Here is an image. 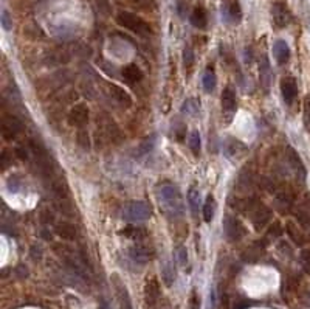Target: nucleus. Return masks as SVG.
Wrapping results in <instances>:
<instances>
[{
	"instance_id": "nucleus-7",
	"label": "nucleus",
	"mask_w": 310,
	"mask_h": 309,
	"mask_svg": "<svg viewBox=\"0 0 310 309\" xmlns=\"http://www.w3.org/2000/svg\"><path fill=\"white\" fill-rule=\"evenodd\" d=\"M281 95H282V100L285 101V104H293L295 101L296 95H298V84H296V79L291 78V76H285L281 81Z\"/></svg>"
},
{
	"instance_id": "nucleus-10",
	"label": "nucleus",
	"mask_w": 310,
	"mask_h": 309,
	"mask_svg": "<svg viewBox=\"0 0 310 309\" xmlns=\"http://www.w3.org/2000/svg\"><path fill=\"white\" fill-rule=\"evenodd\" d=\"M129 256L137 264H146V263L152 259L154 250L149 249L148 246H143V244H137V246L129 249Z\"/></svg>"
},
{
	"instance_id": "nucleus-8",
	"label": "nucleus",
	"mask_w": 310,
	"mask_h": 309,
	"mask_svg": "<svg viewBox=\"0 0 310 309\" xmlns=\"http://www.w3.org/2000/svg\"><path fill=\"white\" fill-rule=\"evenodd\" d=\"M69 123L76 127H83L89 123V109L86 104H76L69 112Z\"/></svg>"
},
{
	"instance_id": "nucleus-42",
	"label": "nucleus",
	"mask_w": 310,
	"mask_h": 309,
	"mask_svg": "<svg viewBox=\"0 0 310 309\" xmlns=\"http://www.w3.org/2000/svg\"><path fill=\"white\" fill-rule=\"evenodd\" d=\"M0 159H2V164H0V165H2V168H5V167L8 165V162H10L8 151H4V152H2V157H0Z\"/></svg>"
},
{
	"instance_id": "nucleus-6",
	"label": "nucleus",
	"mask_w": 310,
	"mask_h": 309,
	"mask_svg": "<svg viewBox=\"0 0 310 309\" xmlns=\"http://www.w3.org/2000/svg\"><path fill=\"white\" fill-rule=\"evenodd\" d=\"M22 121L14 115H5L2 120V135L7 140H14L22 132Z\"/></svg>"
},
{
	"instance_id": "nucleus-24",
	"label": "nucleus",
	"mask_w": 310,
	"mask_h": 309,
	"mask_svg": "<svg viewBox=\"0 0 310 309\" xmlns=\"http://www.w3.org/2000/svg\"><path fill=\"white\" fill-rule=\"evenodd\" d=\"M202 83H203V89L206 93H211L216 89L217 78H216V73L213 72V69H206V72L202 78Z\"/></svg>"
},
{
	"instance_id": "nucleus-22",
	"label": "nucleus",
	"mask_w": 310,
	"mask_h": 309,
	"mask_svg": "<svg viewBox=\"0 0 310 309\" xmlns=\"http://www.w3.org/2000/svg\"><path fill=\"white\" fill-rule=\"evenodd\" d=\"M144 294H146V301H148V304H154L158 298V283L155 280H151L146 283V287H144Z\"/></svg>"
},
{
	"instance_id": "nucleus-25",
	"label": "nucleus",
	"mask_w": 310,
	"mask_h": 309,
	"mask_svg": "<svg viewBox=\"0 0 310 309\" xmlns=\"http://www.w3.org/2000/svg\"><path fill=\"white\" fill-rule=\"evenodd\" d=\"M214 213H216V201L213 196H208L203 204V219L206 222H211L214 218Z\"/></svg>"
},
{
	"instance_id": "nucleus-37",
	"label": "nucleus",
	"mask_w": 310,
	"mask_h": 309,
	"mask_svg": "<svg viewBox=\"0 0 310 309\" xmlns=\"http://www.w3.org/2000/svg\"><path fill=\"white\" fill-rule=\"evenodd\" d=\"M281 233H282V229H281V225H279L278 222H274V224L270 227V230H268V236H273V238L279 236Z\"/></svg>"
},
{
	"instance_id": "nucleus-18",
	"label": "nucleus",
	"mask_w": 310,
	"mask_h": 309,
	"mask_svg": "<svg viewBox=\"0 0 310 309\" xmlns=\"http://www.w3.org/2000/svg\"><path fill=\"white\" fill-rule=\"evenodd\" d=\"M222 109L225 112L236 110V93L231 87H226L222 93Z\"/></svg>"
},
{
	"instance_id": "nucleus-16",
	"label": "nucleus",
	"mask_w": 310,
	"mask_h": 309,
	"mask_svg": "<svg viewBox=\"0 0 310 309\" xmlns=\"http://www.w3.org/2000/svg\"><path fill=\"white\" fill-rule=\"evenodd\" d=\"M191 24L199 28V30H203L206 28L208 25V16H206V11L203 7H195L191 13Z\"/></svg>"
},
{
	"instance_id": "nucleus-41",
	"label": "nucleus",
	"mask_w": 310,
	"mask_h": 309,
	"mask_svg": "<svg viewBox=\"0 0 310 309\" xmlns=\"http://www.w3.org/2000/svg\"><path fill=\"white\" fill-rule=\"evenodd\" d=\"M16 156H18L21 160H27L28 159V152H27V149L25 148H16Z\"/></svg>"
},
{
	"instance_id": "nucleus-5",
	"label": "nucleus",
	"mask_w": 310,
	"mask_h": 309,
	"mask_svg": "<svg viewBox=\"0 0 310 309\" xmlns=\"http://www.w3.org/2000/svg\"><path fill=\"white\" fill-rule=\"evenodd\" d=\"M223 230H225V235L226 238L236 242V241H240L243 236H245V227H243V224L233 218V216H225L223 219Z\"/></svg>"
},
{
	"instance_id": "nucleus-36",
	"label": "nucleus",
	"mask_w": 310,
	"mask_h": 309,
	"mask_svg": "<svg viewBox=\"0 0 310 309\" xmlns=\"http://www.w3.org/2000/svg\"><path fill=\"white\" fill-rule=\"evenodd\" d=\"M41 219L44 224H53L55 222V215L52 213L50 210H44L41 213Z\"/></svg>"
},
{
	"instance_id": "nucleus-3",
	"label": "nucleus",
	"mask_w": 310,
	"mask_h": 309,
	"mask_svg": "<svg viewBox=\"0 0 310 309\" xmlns=\"http://www.w3.org/2000/svg\"><path fill=\"white\" fill-rule=\"evenodd\" d=\"M151 215H152L151 205L148 202H143V201L129 202L124 205V208L121 211L123 219L127 222H141V221L149 219Z\"/></svg>"
},
{
	"instance_id": "nucleus-12",
	"label": "nucleus",
	"mask_w": 310,
	"mask_h": 309,
	"mask_svg": "<svg viewBox=\"0 0 310 309\" xmlns=\"http://www.w3.org/2000/svg\"><path fill=\"white\" fill-rule=\"evenodd\" d=\"M273 56L276 59V62L279 64V66H284V64L288 62L290 59V48H288V44L282 39L276 41L273 44Z\"/></svg>"
},
{
	"instance_id": "nucleus-27",
	"label": "nucleus",
	"mask_w": 310,
	"mask_h": 309,
	"mask_svg": "<svg viewBox=\"0 0 310 309\" xmlns=\"http://www.w3.org/2000/svg\"><path fill=\"white\" fill-rule=\"evenodd\" d=\"M189 149L195 157L200 156V134L197 131H192L189 135Z\"/></svg>"
},
{
	"instance_id": "nucleus-34",
	"label": "nucleus",
	"mask_w": 310,
	"mask_h": 309,
	"mask_svg": "<svg viewBox=\"0 0 310 309\" xmlns=\"http://www.w3.org/2000/svg\"><path fill=\"white\" fill-rule=\"evenodd\" d=\"M96 7L100 10L104 16H109L112 13V7L109 0H96Z\"/></svg>"
},
{
	"instance_id": "nucleus-43",
	"label": "nucleus",
	"mask_w": 310,
	"mask_h": 309,
	"mask_svg": "<svg viewBox=\"0 0 310 309\" xmlns=\"http://www.w3.org/2000/svg\"><path fill=\"white\" fill-rule=\"evenodd\" d=\"M134 2H135V4H143L144 0H134Z\"/></svg>"
},
{
	"instance_id": "nucleus-15",
	"label": "nucleus",
	"mask_w": 310,
	"mask_h": 309,
	"mask_svg": "<svg viewBox=\"0 0 310 309\" xmlns=\"http://www.w3.org/2000/svg\"><path fill=\"white\" fill-rule=\"evenodd\" d=\"M109 90H110V95H112V98L113 100H117L121 106L124 107H130L132 106V98H130V95L120 86L117 84H110L109 86Z\"/></svg>"
},
{
	"instance_id": "nucleus-14",
	"label": "nucleus",
	"mask_w": 310,
	"mask_h": 309,
	"mask_svg": "<svg viewBox=\"0 0 310 309\" xmlns=\"http://www.w3.org/2000/svg\"><path fill=\"white\" fill-rule=\"evenodd\" d=\"M123 79L126 81L127 84H135V83H140L143 79V72L141 69L137 66V64H129L123 69Z\"/></svg>"
},
{
	"instance_id": "nucleus-1",
	"label": "nucleus",
	"mask_w": 310,
	"mask_h": 309,
	"mask_svg": "<svg viewBox=\"0 0 310 309\" xmlns=\"http://www.w3.org/2000/svg\"><path fill=\"white\" fill-rule=\"evenodd\" d=\"M157 201L165 215L175 219L185 213V202L180 190L171 184H160L157 187Z\"/></svg>"
},
{
	"instance_id": "nucleus-13",
	"label": "nucleus",
	"mask_w": 310,
	"mask_h": 309,
	"mask_svg": "<svg viewBox=\"0 0 310 309\" xmlns=\"http://www.w3.org/2000/svg\"><path fill=\"white\" fill-rule=\"evenodd\" d=\"M55 232L58 236H61L62 239H75L78 236V229L76 225H73L72 222H67V221H62V222H58L55 225Z\"/></svg>"
},
{
	"instance_id": "nucleus-39",
	"label": "nucleus",
	"mask_w": 310,
	"mask_h": 309,
	"mask_svg": "<svg viewBox=\"0 0 310 309\" xmlns=\"http://www.w3.org/2000/svg\"><path fill=\"white\" fill-rule=\"evenodd\" d=\"M2 27L5 28V30H11V27H13V24H11V21H10V14L4 10L2 11Z\"/></svg>"
},
{
	"instance_id": "nucleus-23",
	"label": "nucleus",
	"mask_w": 310,
	"mask_h": 309,
	"mask_svg": "<svg viewBox=\"0 0 310 309\" xmlns=\"http://www.w3.org/2000/svg\"><path fill=\"white\" fill-rule=\"evenodd\" d=\"M295 218H296L298 224L302 227L304 230L310 232V211H308L307 208H304L302 205L298 207V208L295 210Z\"/></svg>"
},
{
	"instance_id": "nucleus-20",
	"label": "nucleus",
	"mask_w": 310,
	"mask_h": 309,
	"mask_svg": "<svg viewBox=\"0 0 310 309\" xmlns=\"http://www.w3.org/2000/svg\"><path fill=\"white\" fill-rule=\"evenodd\" d=\"M288 162H290L293 171H295L301 179H304V177H305V167H304V164H302V160L299 159V156H298L295 151H293V149L288 151Z\"/></svg>"
},
{
	"instance_id": "nucleus-19",
	"label": "nucleus",
	"mask_w": 310,
	"mask_h": 309,
	"mask_svg": "<svg viewBox=\"0 0 310 309\" xmlns=\"http://www.w3.org/2000/svg\"><path fill=\"white\" fill-rule=\"evenodd\" d=\"M225 16L228 19H230L231 22H239L242 19V10L239 7V4L236 2V0H231V2H226L225 4Z\"/></svg>"
},
{
	"instance_id": "nucleus-4",
	"label": "nucleus",
	"mask_w": 310,
	"mask_h": 309,
	"mask_svg": "<svg viewBox=\"0 0 310 309\" xmlns=\"http://www.w3.org/2000/svg\"><path fill=\"white\" fill-rule=\"evenodd\" d=\"M250 216H251V224L254 227V230L260 232L264 227L270 222L271 219V210L268 207H265L264 204H256L251 211H250Z\"/></svg>"
},
{
	"instance_id": "nucleus-35",
	"label": "nucleus",
	"mask_w": 310,
	"mask_h": 309,
	"mask_svg": "<svg viewBox=\"0 0 310 309\" xmlns=\"http://www.w3.org/2000/svg\"><path fill=\"white\" fill-rule=\"evenodd\" d=\"M189 309H202V301L197 292H192L191 297H189Z\"/></svg>"
},
{
	"instance_id": "nucleus-40",
	"label": "nucleus",
	"mask_w": 310,
	"mask_h": 309,
	"mask_svg": "<svg viewBox=\"0 0 310 309\" xmlns=\"http://www.w3.org/2000/svg\"><path fill=\"white\" fill-rule=\"evenodd\" d=\"M178 259H180V264L185 266L188 263V253L185 249H178Z\"/></svg>"
},
{
	"instance_id": "nucleus-2",
	"label": "nucleus",
	"mask_w": 310,
	"mask_h": 309,
	"mask_svg": "<svg viewBox=\"0 0 310 309\" xmlns=\"http://www.w3.org/2000/svg\"><path fill=\"white\" fill-rule=\"evenodd\" d=\"M117 24L129 31H132V33L138 35V36H143V38H148L152 35V28L151 25L143 21L140 16L134 14V13H129V11H120L118 16H117Z\"/></svg>"
},
{
	"instance_id": "nucleus-30",
	"label": "nucleus",
	"mask_w": 310,
	"mask_h": 309,
	"mask_svg": "<svg viewBox=\"0 0 310 309\" xmlns=\"http://www.w3.org/2000/svg\"><path fill=\"white\" fill-rule=\"evenodd\" d=\"M123 233L129 238H134V239H138L141 236H144V229H138V227H127L126 230H123Z\"/></svg>"
},
{
	"instance_id": "nucleus-38",
	"label": "nucleus",
	"mask_w": 310,
	"mask_h": 309,
	"mask_svg": "<svg viewBox=\"0 0 310 309\" xmlns=\"http://www.w3.org/2000/svg\"><path fill=\"white\" fill-rule=\"evenodd\" d=\"M186 10H188V4L185 2V0H177V13L180 14L182 18L186 16Z\"/></svg>"
},
{
	"instance_id": "nucleus-26",
	"label": "nucleus",
	"mask_w": 310,
	"mask_h": 309,
	"mask_svg": "<svg viewBox=\"0 0 310 309\" xmlns=\"http://www.w3.org/2000/svg\"><path fill=\"white\" fill-rule=\"evenodd\" d=\"M188 202L191 205L192 215H197L199 204H200V193L195 188H189V191H188Z\"/></svg>"
},
{
	"instance_id": "nucleus-29",
	"label": "nucleus",
	"mask_w": 310,
	"mask_h": 309,
	"mask_svg": "<svg viewBox=\"0 0 310 309\" xmlns=\"http://www.w3.org/2000/svg\"><path fill=\"white\" fill-rule=\"evenodd\" d=\"M76 141H78V144H79L83 149H89V148H90V137H89L87 131H84V129H79V131H78V134H76Z\"/></svg>"
},
{
	"instance_id": "nucleus-17",
	"label": "nucleus",
	"mask_w": 310,
	"mask_h": 309,
	"mask_svg": "<svg viewBox=\"0 0 310 309\" xmlns=\"http://www.w3.org/2000/svg\"><path fill=\"white\" fill-rule=\"evenodd\" d=\"M245 146H243V143H240L239 140H228V143L225 144V154L228 156V159H239L243 152H245Z\"/></svg>"
},
{
	"instance_id": "nucleus-9",
	"label": "nucleus",
	"mask_w": 310,
	"mask_h": 309,
	"mask_svg": "<svg viewBox=\"0 0 310 309\" xmlns=\"http://www.w3.org/2000/svg\"><path fill=\"white\" fill-rule=\"evenodd\" d=\"M271 16L274 25L278 28H284L290 24V11L284 2H276L271 7Z\"/></svg>"
},
{
	"instance_id": "nucleus-21",
	"label": "nucleus",
	"mask_w": 310,
	"mask_h": 309,
	"mask_svg": "<svg viewBox=\"0 0 310 309\" xmlns=\"http://www.w3.org/2000/svg\"><path fill=\"white\" fill-rule=\"evenodd\" d=\"M285 232H287L288 238L293 241V244H296V246H302V244H304V235H302V232H301L293 222H287Z\"/></svg>"
},
{
	"instance_id": "nucleus-11",
	"label": "nucleus",
	"mask_w": 310,
	"mask_h": 309,
	"mask_svg": "<svg viewBox=\"0 0 310 309\" xmlns=\"http://www.w3.org/2000/svg\"><path fill=\"white\" fill-rule=\"evenodd\" d=\"M113 287H115V294L118 298L120 309H134L132 300H130V295H129V290L118 276H113Z\"/></svg>"
},
{
	"instance_id": "nucleus-32",
	"label": "nucleus",
	"mask_w": 310,
	"mask_h": 309,
	"mask_svg": "<svg viewBox=\"0 0 310 309\" xmlns=\"http://www.w3.org/2000/svg\"><path fill=\"white\" fill-rule=\"evenodd\" d=\"M299 259H301V264H302L304 270H305L307 273H310V249L301 250Z\"/></svg>"
},
{
	"instance_id": "nucleus-33",
	"label": "nucleus",
	"mask_w": 310,
	"mask_h": 309,
	"mask_svg": "<svg viewBox=\"0 0 310 309\" xmlns=\"http://www.w3.org/2000/svg\"><path fill=\"white\" fill-rule=\"evenodd\" d=\"M163 280H165L166 286H171L174 281V269L171 264H166L165 269H163Z\"/></svg>"
},
{
	"instance_id": "nucleus-31",
	"label": "nucleus",
	"mask_w": 310,
	"mask_h": 309,
	"mask_svg": "<svg viewBox=\"0 0 310 309\" xmlns=\"http://www.w3.org/2000/svg\"><path fill=\"white\" fill-rule=\"evenodd\" d=\"M183 66L186 70L192 69L194 66V53L191 48H185V52H183Z\"/></svg>"
},
{
	"instance_id": "nucleus-28",
	"label": "nucleus",
	"mask_w": 310,
	"mask_h": 309,
	"mask_svg": "<svg viewBox=\"0 0 310 309\" xmlns=\"http://www.w3.org/2000/svg\"><path fill=\"white\" fill-rule=\"evenodd\" d=\"M302 123L304 127L310 132V95L304 98V109H302Z\"/></svg>"
}]
</instances>
